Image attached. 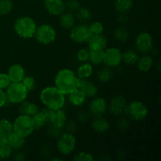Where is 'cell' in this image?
<instances>
[{
    "label": "cell",
    "mask_w": 161,
    "mask_h": 161,
    "mask_svg": "<svg viewBox=\"0 0 161 161\" xmlns=\"http://www.w3.org/2000/svg\"><path fill=\"white\" fill-rule=\"evenodd\" d=\"M69 31V37L73 42L77 44L86 43L92 36L88 24H75Z\"/></svg>",
    "instance_id": "cell-9"
},
{
    "label": "cell",
    "mask_w": 161,
    "mask_h": 161,
    "mask_svg": "<svg viewBox=\"0 0 161 161\" xmlns=\"http://www.w3.org/2000/svg\"><path fill=\"white\" fill-rule=\"evenodd\" d=\"M75 20H78L79 23L88 24L92 20V12L87 7H80L77 11L74 13Z\"/></svg>",
    "instance_id": "cell-29"
},
{
    "label": "cell",
    "mask_w": 161,
    "mask_h": 161,
    "mask_svg": "<svg viewBox=\"0 0 161 161\" xmlns=\"http://www.w3.org/2000/svg\"><path fill=\"white\" fill-rule=\"evenodd\" d=\"M5 92L7 102L12 105H18L26 100L29 93L21 82L11 83Z\"/></svg>",
    "instance_id": "cell-6"
},
{
    "label": "cell",
    "mask_w": 161,
    "mask_h": 161,
    "mask_svg": "<svg viewBox=\"0 0 161 161\" xmlns=\"http://www.w3.org/2000/svg\"><path fill=\"white\" fill-rule=\"evenodd\" d=\"M78 88L81 90L87 98H92L98 94V87L94 82L88 79L78 80Z\"/></svg>",
    "instance_id": "cell-16"
},
{
    "label": "cell",
    "mask_w": 161,
    "mask_h": 161,
    "mask_svg": "<svg viewBox=\"0 0 161 161\" xmlns=\"http://www.w3.org/2000/svg\"><path fill=\"white\" fill-rule=\"evenodd\" d=\"M39 100L44 107L51 110H58L65 105V95L55 86L44 87L39 93Z\"/></svg>",
    "instance_id": "cell-1"
},
{
    "label": "cell",
    "mask_w": 161,
    "mask_h": 161,
    "mask_svg": "<svg viewBox=\"0 0 161 161\" xmlns=\"http://www.w3.org/2000/svg\"><path fill=\"white\" fill-rule=\"evenodd\" d=\"M89 49L82 48L78 50L76 53V59L80 63L87 62L89 61Z\"/></svg>",
    "instance_id": "cell-40"
},
{
    "label": "cell",
    "mask_w": 161,
    "mask_h": 161,
    "mask_svg": "<svg viewBox=\"0 0 161 161\" xmlns=\"http://www.w3.org/2000/svg\"><path fill=\"white\" fill-rule=\"evenodd\" d=\"M14 3L12 0H0V16L4 17L12 12Z\"/></svg>",
    "instance_id": "cell-35"
},
{
    "label": "cell",
    "mask_w": 161,
    "mask_h": 161,
    "mask_svg": "<svg viewBox=\"0 0 161 161\" xmlns=\"http://www.w3.org/2000/svg\"><path fill=\"white\" fill-rule=\"evenodd\" d=\"M13 129L14 132L24 138L29 137L36 130L32 116L20 114L13 122Z\"/></svg>",
    "instance_id": "cell-5"
},
{
    "label": "cell",
    "mask_w": 161,
    "mask_h": 161,
    "mask_svg": "<svg viewBox=\"0 0 161 161\" xmlns=\"http://www.w3.org/2000/svg\"><path fill=\"white\" fill-rule=\"evenodd\" d=\"M39 108V106L36 103L32 102H28L27 100L18 104V110L20 114L32 116L37 113Z\"/></svg>",
    "instance_id": "cell-25"
},
{
    "label": "cell",
    "mask_w": 161,
    "mask_h": 161,
    "mask_svg": "<svg viewBox=\"0 0 161 161\" xmlns=\"http://www.w3.org/2000/svg\"><path fill=\"white\" fill-rule=\"evenodd\" d=\"M89 28L91 30V32L92 35H100L103 34L105 31V26L103 24L98 20H94V21L90 22Z\"/></svg>",
    "instance_id": "cell-37"
},
{
    "label": "cell",
    "mask_w": 161,
    "mask_h": 161,
    "mask_svg": "<svg viewBox=\"0 0 161 161\" xmlns=\"http://www.w3.org/2000/svg\"><path fill=\"white\" fill-rule=\"evenodd\" d=\"M86 43L90 50H105L107 47L108 40L103 34L92 35Z\"/></svg>",
    "instance_id": "cell-20"
},
{
    "label": "cell",
    "mask_w": 161,
    "mask_h": 161,
    "mask_svg": "<svg viewBox=\"0 0 161 161\" xmlns=\"http://www.w3.org/2000/svg\"><path fill=\"white\" fill-rule=\"evenodd\" d=\"M134 6L133 0H114L113 6L117 13H128Z\"/></svg>",
    "instance_id": "cell-31"
},
{
    "label": "cell",
    "mask_w": 161,
    "mask_h": 161,
    "mask_svg": "<svg viewBox=\"0 0 161 161\" xmlns=\"http://www.w3.org/2000/svg\"><path fill=\"white\" fill-rule=\"evenodd\" d=\"M25 139L26 138H24L23 136L13 131L9 135V136L8 137L7 142L14 150H19V149H21L25 146Z\"/></svg>",
    "instance_id": "cell-28"
},
{
    "label": "cell",
    "mask_w": 161,
    "mask_h": 161,
    "mask_svg": "<svg viewBox=\"0 0 161 161\" xmlns=\"http://www.w3.org/2000/svg\"><path fill=\"white\" fill-rule=\"evenodd\" d=\"M124 114L130 119L134 121H142L149 114V108L144 102L138 100H134L126 106Z\"/></svg>",
    "instance_id": "cell-7"
},
{
    "label": "cell",
    "mask_w": 161,
    "mask_h": 161,
    "mask_svg": "<svg viewBox=\"0 0 161 161\" xmlns=\"http://www.w3.org/2000/svg\"><path fill=\"white\" fill-rule=\"evenodd\" d=\"M89 62L94 65H98L103 62L104 50H90Z\"/></svg>",
    "instance_id": "cell-34"
},
{
    "label": "cell",
    "mask_w": 161,
    "mask_h": 161,
    "mask_svg": "<svg viewBox=\"0 0 161 161\" xmlns=\"http://www.w3.org/2000/svg\"><path fill=\"white\" fill-rule=\"evenodd\" d=\"M21 83L26 87L28 92L33 91L36 88V80L31 75H25L23 80H22Z\"/></svg>",
    "instance_id": "cell-39"
},
{
    "label": "cell",
    "mask_w": 161,
    "mask_h": 161,
    "mask_svg": "<svg viewBox=\"0 0 161 161\" xmlns=\"http://www.w3.org/2000/svg\"><path fill=\"white\" fill-rule=\"evenodd\" d=\"M77 146V140L72 133L64 131L57 138L56 148L58 153L63 157L71 155Z\"/></svg>",
    "instance_id": "cell-4"
},
{
    "label": "cell",
    "mask_w": 161,
    "mask_h": 161,
    "mask_svg": "<svg viewBox=\"0 0 161 161\" xmlns=\"http://www.w3.org/2000/svg\"><path fill=\"white\" fill-rule=\"evenodd\" d=\"M75 17L74 13L65 10L59 16V24L64 29H71L75 25Z\"/></svg>",
    "instance_id": "cell-23"
},
{
    "label": "cell",
    "mask_w": 161,
    "mask_h": 161,
    "mask_svg": "<svg viewBox=\"0 0 161 161\" xmlns=\"http://www.w3.org/2000/svg\"><path fill=\"white\" fill-rule=\"evenodd\" d=\"M47 135L52 138H56L57 139V138L61 135V134L63 132V130L58 128V127H53V125H51V124H47Z\"/></svg>",
    "instance_id": "cell-41"
},
{
    "label": "cell",
    "mask_w": 161,
    "mask_h": 161,
    "mask_svg": "<svg viewBox=\"0 0 161 161\" xmlns=\"http://www.w3.org/2000/svg\"><path fill=\"white\" fill-rule=\"evenodd\" d=\"M53 110L44 108H39L37 113L32 116L33 120L35 124V129L36 130H40L41 128L47 126L50 123V117Z\"/></svg>",
    "instance_id": "cell-14"
},
{
    "label": "cell",
    "mask_w": 161,
    "mask_h": 161,
    "mask_svg": "<svg viewBox=\"0 0 161 161\" xmlns=\"http://www.w3.org/2000/svg\"><path fill=\"white\" fill-rule=\"evenodd\" d=\"M67 121V114H66L65 111L61 108V109L53 111L49 124L53 125V127L64 130V125Z\"/></svg>",
    "instance_id": "cell-18"
},
{
    "label": "cell",
    "mask_w": 161,
    "mask_h": 161,
    "mask_svg": "<svg viewBox=\"0 0 161 161\" xmlns=\"http://www.w3.org/2000/svg\"><path fill=\"white\" fill-rule=\"evenodd\" d=\"M139 57V53L136 50L127 49L122 52V62L128 66L135 65Z\"/></svg>",
    "instance_id": "cell-26"
},
{
    "label": "cell",
    "mask_w": 161,
    "mask_h": 161,
    "mask_svg": "<svg viewBox=\"0 0 161 161\" xmlns=\"http://www.w3.org/2000/svg\"><path fill=\"white\" fill-rule=\"evenodd\" d=\"M78 80L76 74L72 69L64 68L57 72L54 77V86L67 96L78 88Z\"/></svg>",
    "instance_id": "cell-2"
},
{
    "label": "cell",
    "mask_w": 161,
    "mask_h": 161,
    "mask_svg": "<svg viewBox=\"0 0 161 161\" xmlns=\"http://www.w3.org/2000/svg\"><path fill=\"white\" fill-rule=\"evenodd\" d=\"M127 105V100L123 95H115L110 98L108 102V110L112 115L119 116L124 114L126 106Z\"/></svg>",
    "instance_id": "cell-13"
},
{
    "label": "cell",
    "mask_w": 161,
    "mask_h": 161,
    "mask_svg": "<svg viewBox=\"0 0 161 161\" xmlns=\"http://www.w3.org/2000/svg\"><path fill=\"white\" fill-rule=\"evenodd\" d=\"M34 38L41 45H50L53 43L57 39L56 29L50 24H41L37 25Z\"/></svg>",
    "instance_id": "cell-8"
},
{
    "label": "cell",
    "mask_w": 161,
    "mask_h": 161,
    "mask_svg": "<svg viewBox=\"0 0 161 161\" xmlns=\"http://www.w3.org/2000/svg\"><path fill=\"white\" fill-rule=\"evenodd\" d=\"M11 157L13 158V160L15 161H24L26 159V154L23 151L20 150V149H19V150H14Z\"/></svg>",
    "instance_id": "cell-46"
},
{
    "label": "cell",
    "mask_w": 161,
    "mask_h": 161,
    "mask_svg": "<svg viewBox=\"0 0 161 161\" xmlns=\"http://www.w3.org/2000/svg\"><path fill=\"white\" fill-rule=\"evenodd\" d=\"M68 100L69 103L74 107H81L86 103L87 97H86L83 91L79 88L74 90L68 94Z\"/></svg>",
    "instance_id": "cell-21"
},
{
    "label": "cell",
    "mask_w": 161,
    "mask_h": 161,
    "mask_svg": "<svg viewBox=\"0 0 161 161\" xmlns=\"http://www.w3.org/2000/svg\"><path fill=\"white\" fill-rule=\"evenodd\" d=\"M64 129L65 130V131L69 132V133H72L75 132L78 129V123L75 122L74 120H69L67 121L64 125Z\"/></svg>",
    "instance_id": "cell-44"
},
{
    "label": "cell",
    "mask_w": 161,
    "mask_h": 161,
    "mask_svg": "<svg viewBox=\"0 0 161 161\" xmlns=\"http://www.w3.org/2000/svg\"><path fill=\"white\" fill-rule=\"evenodd\" d=\"M37 24L29 16H20L14 23V30L17 36L24 39H29L34 37Z\"/></svg>",
    "instance_id": "cell-3"
},
{
    "label": "cell",
    "mask_w": 161,
    "mask_h": 161,
    "mask_svg": "<svg viewBox=\"0 0 161 161\" xmlns=\"http://www.w3.org/2000/svg\"><path fill=\"white\" fill-rule=\"evenodd\" d=\"M130 119L126 115L125 116H123V115L119 116L117 121H116V127H117L119 131H125L130 127Z\"/></svg>",
    "instance_id": "cell-36"
},
{
    "label": "cell",
    "mask_w": 161,
    "mask_h": 161,
    "mask_svg": "<svg viewBox=\"0 0 161 161\" xmlns=\"http://www.w3.org/2000/svg\"><path fill=\"white\" fill-rule=\"evenodd\" d=\"M90 114L87 111H84V110H81L77 113V120L79 123H85L89 118Z\"/></svg>",
    "instance_id": "cell-47"
},
{
    "label": "cell",
    "mask_w": 161,
    "mask_h": 161,
    "mask_svg": "<svg viewBox=\"0 0 161 161\" xmlns=\"http://www.w3.org/2000/svg\"><path fill=\"white\" fill-rule=\"evenodd\" d=\"M113 37L116 42L119 43H125L130 39V33L125 25H119L114 29Z\"/></svg>",
    "instance_id": "cell-24"
},
{
    "label": "cell",
    "mask_w": 161,
    "mask_h": 161,
    "mask_svg": "<svg viewBox=\"0 0 161 161\" xmlns=\"http://www.w3.org/2000/svg\"><path fill=\"white\" fill-rule=\"evenodd\" d=\"M64 3H65V9L72 13H75L81 7V4L79 0H67L64 2Z\"/></svg>",
    "instance_id": "cell-42"
},
{
    "label": "cell",
    "mask_w": 161,
    "mask_h": 161,
    "mask_svg": "<svg viewBox=\"0 0 161 161\" xmlns=\"http://www.w3.org/2000/svg\"><path fill=\"white\" fill-rule=\"evenodd\" d=\"M129 16L127 15V13H118L117 17H116V20L119 22V25H125L128 23Z\"/></svg>",
    "instance_id": "cell-45"
},
{
    "label": "cell",
    "mask_w": 161,
    "mask_h": 161,
    "mask_svg": "<svg viewBox=\"0 0 161 161\" xmlns=\"http://www.w3.org/2000/svg\"><path fill=\"white\" fill-rule=\"evenodd\" d=\"M11 81L8 76L7 73H0V89L6 91V88L10 85Z\"/></svg>",
    "instance_id": "cell-43"
},
{
    "label": "cell",
    "mask_w": 161,
    "mask_h": 161,
    "mask_svg": "<svg viewBox=\"0 0 161 161\" xmlns=\"http://www.w3.org/2000/svg\"><path fill=\"white\" fill-rule=\"evenodd\" d=\"M43 6L46 11L53 17H59L66 10L64 0H44Z\"/></svg>",
    "instance_id": "cell-15"
},
{
    "label": "cell",
    "mask_w": 161,
    "mask_h": 161,
    "mask_svg": "<svg viewBox=\"0 0 161 161\" xmlns=\"http://www.w3.org/2000/svg\"><path fill=\"white\" fill-rule=\"evenodd\" d=\"M13 131V122L5 118L0 119V140H7Z\"/></svg>",
    "instance_id": "cell-30"
},
{
    "label": "cell",
    "mask_w": 161,
    "mask_h": 161,
    "mask_svg": "<svg viewBox=\"0 0 161 161\" xmlns=\"http://www.w3.org/2000/svg\"><path fill=\"white\" fill-rule=\"evenodd\" d=\"M72 160L74 161H94V157L91 153L81 151L75 153L72 157Z\"/></svg>",
    "instance_id": "cell-38"
},
{
    "label": "cell",
    "mask_w": 161,
    "mask_h": 161,
    "mask_svg": "<svg viewBox=\"0 0 161 161\" xmlns=\"http://www.w3.org/2000/svg\"><path fill=\"white\" fill-rule=\"evenodd\" d=\"M108 110V102L104 97L95 96L88 104L87 112L93 117L103 116Z\"/></svg>",
    "instance_id": "cell-12"
},
{
    "label": "cell",
    "mask_w": 161,
    "mask_h": 161,
    "mask_svg": "<svg viewBox=\"0 0 161 161\" xmlns=\"http://www.w3.org/2000/svg\"><path fill=\"white\" fill-rule=\"evenodd\" d=\"M94 72V68L92 64L87 61V62L81 63L77 68V70L75 74L77 77L80 79H89Z\"/></svg>",
    "instance_id": "cell-27"
},
{
    "label": "cell",
    "mask_w": 161,
    "mask_h": 161,
    "mask_svg": "<svg viewBox=\"0 0 161 161\" xmlns=\"http://www.w3.org/2000/svg\"><path fill=\"white\" fill-rule=\"evenodd\" d=\"M7 75L11 83H19L21 82L24 77L26 75V72L23 65L16 63L9 66L7 71Z\"/></svg>",
    "instance_id": "cell-17"
},
{
    "label": "cell",
    "mask_w": 161,
    "mask_h": 161,
    "mask_svg": "<svg viewBox=\"0 0 161 161\" xmlns=\"http://www.w3.org/2000/svg\"><path fill=\"white\" fill-rule=\"evenodd\" d=\"M153 64V58L149 53L142 54L141 57H139L136 63L137 68L142 72H148L149 71H150Z\"/></svg>",
    "instance_id": "cell-22"
},
{
    "label": "cell",
    "mask_w": 161,
    "mask_h": 161,
    "mask_svg": "<svg viewBox=\"0 0 161 161\" xmlns=\"http://www.w3.org/2000/svg\"><path fill=\"white\" fill-rule=\"evenodd\" d=\"M14 151L7 140H0V160H7L10 158Z\"/></svg>",
    "instance_id": "cell-33"
},
{
    "label": "cell",
    "mask_w": 161,
    "mask_h": 161,
    "mask_svg": "<svg viewBox=\"0 0 161 161\" xmlns=\"http://www.w3.org/2000/svg\"><path fill=\"white\" fill-rule=\"evenodd\" d=\"M7 98H6V94L5 91L0 89V108L4 107L7 104Z\"/></svg>",
    "instance_id": "cell-48"
},
{
    "label": "cell",
    "mask_w": 161,
    "mask_h": 161,
    "mask_svg": "<svg viewBox=\"0 0 161 161\" xmlns=\"http://www.w3.org/2000/svg\"><path fill=\"white\" fill-rule=\"evenodd\" d=\"M135 50L142 54L149 53L153 48V38L148 31H142L137 35L135 40Z\"/></svg>",
    "instance_id": "cell-10"
},
{
    "label": "cell",
    "mask_w": 161,
    "mask_h": 161,
    "mask_svg": "<svg viewBox=\"0 0 161 161\" xmlns=\"http://www.w3.org/2000/svg\"><path fill=\"white\" fill-rule=\"evenodd\" d=\"M51 160H58V161H61V160H62V159H61V158H58V157H54V158L51 159Z\"/></svg>",
    "instance_id": "cell-49"
},
{
    "label": "cell",
    "mask_w": 161,
    "mask_h": 161,
    "mask_svg": "<svg viewBox=\"0 0 161 161\" xmlns=\"http://www.w3.org/2000/svg\"><path fill=\"white\" fill-rule=\"evenodd\" d=\"M113 78V71L107 66L102 68L97 72V79L100 83H107Z\"/></svg>",
    "instance_id": "cell-32"
},
{
    "label": "cell",
    "mask_w": 161,
    "mask_h": 161,
    "mask_svg": "<svg viewBox=\"0 0 161 161\" xmlns=\"http://www.w3.org/2000/svg\"><path fill=\"white\" fill-rule=\"evenodd\" d=\"M102 63L111 69L118 67L122 63V51L117 47H106L104 50Z\"/></svg>",
    "instance_id": "cell-11"
},
{
    "label": "cell",
    "mask_w": 161,
    "mask_h": 161,
    "mask_svg": "<svg viewBox=\"0 0 161 161\" xmlns=\"http://www.w3.org/2000/svg\"><path fill=\"white\" fill-rule=\"evenodd\" d=\"M91 126L92 130L95 133L100 134V135L108 132L110 128L109 122L103 116H97V117L93 118Z\"/></svg>",
    "instance_id": "cell-19"
}]
</instances>
